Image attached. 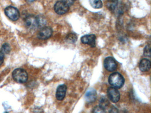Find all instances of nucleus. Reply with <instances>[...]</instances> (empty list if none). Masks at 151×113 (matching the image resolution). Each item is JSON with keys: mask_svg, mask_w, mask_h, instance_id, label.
Segmentation results:
<instances>
[{"mask_svg": "<svg viewBox=\"0 0 151 113\" xmlns=\"http://www.w3.org/2000/svg\"><path fill=\"white\" fill-rule=\"evenodd\" d=\"M25 26L29 29H34L43 26L45 24V21L40 16H35L29 15L25 19Z\"/></svg>", "mask_w": 151, "mask_h": 113, "instance_id": "obj_1", "label": "nucleus"}, {"mask_svg": "<svg viewBox=\"0 0 151 113\" xmlns=\"http://www.w3.org/2000/svg\"><path fill=\"white\" fill-rule=\"evenodd\" d=\"M12 77L14 81L21 84L27 82L29 77L27 72L21 68L15 69L12 73Z\"/></svg>", "mask_w": 151, "mask_h": 113, "instance_id": "obj_2", "label": "nucleus"}, {"mask_svg": "<svg viewBox=\"0 0 151 113\" xmlns=\"http://www.w3.org/2000/svg\"><path fill=\"white\" fill-rule=\"evenodd\" d=\"M109 84L115 88H121L123 86L124 79L120 73L115 72L109 76Z\"/></svg>", "mask_w": 151, "mask_h": 113, "instance_id": "obj_3", "label": "nucleus"}, {"mask_svg": "<svg viewBox=\"0 0 151 113\" xmlns=\"http://www.w3.org/2000/svg\"><path fill=\"white\" fill-rule=\"evenodd\" d=\"M5 12L7 16L13 21H16L20 18L19 11L15 7L9 6L5 10Z\"/></svg>", "mask_w": 151, "mask_h": 113, "instance_id": "obj_4", "label": "nucleus"}, {"mask_svg": "<svg viewBox=\"0 0 151 113\" xmlns=\"http://www.w3.org/2000/svg\"><path fill=\"white\" fill-rule=\"evenodd\" d=\"M104 67L109 72H113L116 70L117 68V63L113 57L109 56L104 60Z\"/></svg>", "mask_w": 151, "mask_h": 113, "instance_id": "obj_5", "label": "nucleus"}, {"mask_svg": "<svg viewBox=\"0 0 151 113\" xmlns=\"http://www.w3.org/2000/svg\"><path fill=\"white\" fill-rule=\"evenodd\" d=\"M107 94L109 99L114 103H116L120 99V93L115 87H109L108 89Z\"/></svg>", "mask_w": 151, "mask_h": 113, "instance_id": "obj_6", "label": "nucleus"}, {"mask_svg": "<svg viewBox=\"0 0 151 113\" xmlns=\"http://www.w3.org/2000/svg\"><path fill=\"white\" fill-rule=\"evenodd\" d=\"M69 7L62 1H59L55 4L54 10L55 12L59 15H63L68 12Z\"/></svg>", "mask_w": 151, "mask_h": 113, "instance_id": "obj_7", "label": "nucleus"}, {"mask_svg": "<svg viewBox=\"0 0 151 113\" xmlns=\"http://www.w3.org/2000/svg\"><path fill=\"white\" fill-rule=\"evenodd\" d=\"M52 30L50 27H43L40 30L38 33L37 36L39 39H47L51 37L52 34Z\"/></svg>", "mask_w": 151, "mask_h": 113, "instance_id": "obj_8", "label": "nucleus"}, {"mask_svg": "<svg viewBox=\"0 0 151 113\" xmlns=\"http://www.w3.org/2000/svg\"><path fill=\"white\" fill-rule=\"evenodd\" d=\"M96 36L94 34H88L84 35L81 38V42L84 44H87L91 46L94 47L95 46Z\"/></svg>", "mask_w": 151, "mask_h": 113, "instance_id": "obj_9", "label": "nucleus"}, {"mask_svg": "<svg viewBox=\"0 0 151 113\" xmlns=\"http://www.w3.org/2000/svg\"><path fill=\"white\" fill-rule=\"evenodd\" d=\"M67 86L65 84L60 85L57 87L56 92V99L61 101L65 98L67 92Z\"/></svg>", "mask_w": 151, "mask_h": 113, "instance_id": "obj_10", "label": "nucleus"}, {"mask_svg": "<svg viewBox=\"0 0 151 113\" xmlns=\"http://www.w3.org/2000/svg\"><path fill=\"white\" fill-rule=\"evenodd\" d=\"M96 98H97V93L94 89H90L86 92V100L88 102H94L96 100Z\"/></svg>", "mask_w": 151, "mask_h": 113, "instance_id": "obj_11", "label": "nucleus"}, {"mask_svg": "<svg viewBox=\"0 0 151 113\" xmlns=\"http://www.w3.org/2000/svg\"><path fill=\"white\" fill-rule=\"evenodd\" d=\"M151 68V62L148 59H143L139 64V69L142 72L148 71Z\"/></svg>", "mask_w": 151, "mask_h": 113, "instance_id": "obj_12", "label": "nucleus"}, {"mask_svg": "<svg viewBox=\"0 0 151 113\" xmlns=\"http://www.w3.org/2000/svg\"><path fill=\"white\" fill-rule=\"evenodd\" d=\"M118 3V0H107L106 6L109 10L114 11L117 7Z\"/></svg>", "mask_w": 151, "mask_h": 113, "instance_id": "obj_13", "label": "nucleus"}, {"mask_svg": "<svg viewBox=\"0 0 151 113\" xmlns=\"http://www.w3.org/2000/svg\"><path fill=\"white\" fill-rule=\"evenodd\" d=\"M78 37L76 34L73 33L68 34L66 37V40L68 42L74 43L77 40Z\"/></svg>", "mask_w": 151, "mask_h": 113, "instance_id": "obj_14", "label": "nucleus"}, {"mask_svg": "<svg viewBox=\"0 0 151 113\" xmlns=\"http://www.w3.org/2000/svg\"><path fill=\"white\" fill-rule=\"evenodd\" d=\"M91 6L95 9H101L102 7L101 0H89Z\"/></svg>", "mask_w": 151, "mask_h": 113, "instance_id": "obj_15", "label": "nucleus"}, {"mask_svg": "<svg viewBox=\"0 0 151 113\" xmlns=\"http://www.w3.org/2000/svg\"><path fill=\"white\" fill-rule=\"evenodd\" d=\"M109 105V102L106 98L105 97H102L101 98L99 101V107L105 109Z\"/></svg>", "mask_w": 151, "mask_h": 113, "instance_id": "obj_16", "label": "nucleus"}, {"mask_svg": "<svg viewBox=\"0 0 151 113\" xmlns=\"http://www.w3.org/2000/svg\"><path fill=\"white\" fill-rule=\"evenodd\" d=\"M1 51L5 54H9L10 51V47L9 44L7 43H5L3 44L1 47Z\"/></svg>", "mask_w": 151, "mask_h": 113, "instance_id": "obj_17", "label": "nucleus"}, {"mask_svg": "<svg viewBox=\"0 0 151 113\" xmlns=\"http://www.w3.org/2000/svg\"><path fill=\"white\" fill-rule=\"evenodd\" d=\"M144 55L146 56L150 57L151 56V48L149 44L147 45L144 49Z\"/></svg>", "mask_w": 151, "mask_h": 113, "instance_id": "obj_18", "label": "nucleus"}, {"mask_svg": "<svg viewBox=\"0 0 151 113\" xmlns=\"http://www.w3.org/2000/svg\"><path fill=\"white\" fill-rule=\"evenodd\" d=\"M92 113H106L105 109L99 106H96L93 109Z\"/></svg>", "mask_w": 151, "mask_h": 113, "instance_id": "obj_19", "label": "nucleus"}, {"mask_svg": "<svg viewBox=\"0 0 151 113\" xmlns=\"http://www.w3.org/2000/svg\"><path fill=\"white\" fill-rule=\"evenodd\" d=\"M62 1L70 7L73 4L75 1L74 0H62Z\"/></svg>", "mask_w": 151, "mask_h": 113, "instance_id": "obj_20", "label": "nucleus"}, {"mask_svg": "<svg viewBox=\"0 0 151 113\" xmlns=\"http://www.w3.org/2000/svg\"><path fill=\"white\" fill-rule=\"evenodd\" d=\"M4 54L1 50H0V65H1L4 62Z\"/></svg>", "mask_w": 151, "mask_h": 113, "instance_id": "obj_21", "label": "nucleus"}, {"mask_svg": "<svg viewBox=\"0 0 151 113\" xmlns=\"http://www.w3.org/2000/svg\"><path fill=\"white\" fill-rule=\"evenodd\" d=\"M109 113H118V109L115 107H112L109 110Z\"/></svg>", "mask_w": 151, "mask_h": 113, "instance_id": "obj_22", "label": "nucleus"}, {"mask_svg": "<svg viewBox=\"0 0 151 113\" xmlns=\"http://www.w3.org/2000/svg\"><path fill=\"white\" fill-rule=\"evenodd\" d=\"M35 0H26V1L29 2H32L34 1Z\"/></svg>", "mask_w": 151, "mask_h": 113, "instance_id": "obj_23", "label": "nucleus"}, {"mask_svg": "<svg viewBox=\"0 0 151 113\" xmlns=\"http://www.w3.org/2000/svg\"><path fill=\"white\" fill-rule=\"evenodd\" d=\"M9 113V112H5V113Z\"/></svg>", "mask_w": 151, "mask_h": 113, "instance_id": "obj_24", "label": "nucleus"}, {"mask_svg": "<svg viewBox=\"0 0 151 113\" xmlns=\"http://www.w3.org/2000/svg\"><path fill=\"white\" fill-rule=\"evenodd\" d=\"M74 1H76V0H74Z\"/></svg>", "mask_w": 151, "mask_h": 113, "instance_id": "obj_25", "label": "nucleus"}]
</instances>
